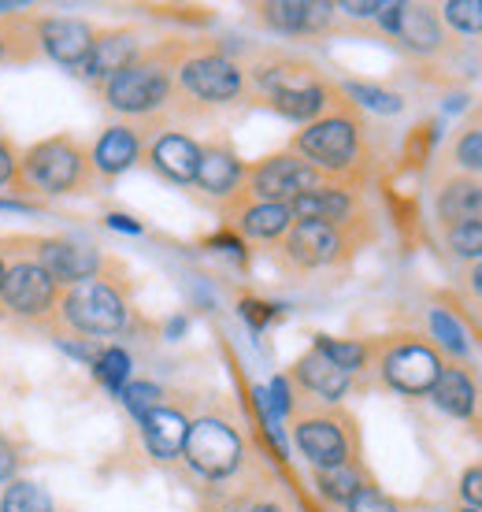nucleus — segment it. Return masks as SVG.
Masks as SVG:
<instances>
[{"label":"nucleus","mask_w":482,"mask_h":512,"mask_svg":"<svg viewBox=\"0 0 482 512\" xmlns=\"http://www.w3.org/2000/svg\"><path fill=\"white\" fill-rule=\"evenodd\" d=\"M360 119L349 112H330V116L312 119L297 138L293 149L297 156L312 164L316 171H330V175H353L364 156V134H360Z\"/></svg>","instance_id":"1"},{"label":"nucleus","mask_w":482,"mask_h":512,"mask_svg":"<svg viewBox=\"0 0 482 512\" xmlns=\"http://www.w3.org/2000/svg\"><path fill=\"white\" fill-rule=\"evenodd\" d=\"M104 97L123 116H149L171 97V71L156 60H134L127 71L108 78Z\"/></svg>","instance_id":"2"},{"label":"nucleus","mask_w":482,"mask_h":512,"mask_svg":"<svg viewBox=\"0 0 482 512\" xmlns=\"http://www.w3.org/2000/svg\"><path fill=\"white\" fill-rule=\"evenodd\" d=\"M319 171L305 164L297 153L267 156L256 167H249V190L256 201H271V205H290L293 197L316 190Z\"/></svg>","instance_id":"3"},{"label":"nucleus","mask_w":482,"mask_h":512,"mask_svg":"<svg viewBox=\"0 0 482 512\" xmlns=\"http://www.w3.org/2000/svg\"><path fill=\"white\" fill-rule=\"evenodd\" d=\"M186 461L208 479H223L238 468L241 461V438L238 431L223 420H197L190 423V435H186Z\"/></svg>","instance_id":"4"},{"label":"nucleus","mask_w":482,"mask_h":512,"mask_svg":"<svg viewBox=\"0 0 482 512\" xmlns=\"http://www.w3.org/2000/svg\"><path fill=\"white\" fill-rule=\"evenodd\" d=\"M442 368H445V360L438 357V349L423 346V342H401V346H394L386 353V360H382L386 383L408 397L431 394Z\"/></svg>","instance_id":"5"},{"label":"nucleus","mask_w":482,"mask_h":512,"mask_svg":"<svg viewBox=\"0 0 482 512\" xmlns=\"http://www.w3.org/2000/svg\"><path fill=\"white\" fill-rule=\"evenodd\" d=\"M64 308L67 320L86 334H115L127 320L123 297L115 294L112 286H104V282H78L75 290L67 294Z\"/></svg>","instance_id":"6"},{"label":"nucleus","mask_w":482,"mask_h":512,"mask_svg":"<svg viewBox=\"0 0 482 512\" xmlns=\"http://www.w3.org/2000/svg\"><path fill=\"white\" fill-rule=\"evenodd\" d=\"M178 82H182V90L190 93V97H197L201 104L238 101V93H241L238 64H230L227 56H216V52L186 60L182 71H178Z\"/></svg>","instance_id":"7"},{"label":"nucleus","mask_w":482,"mask_h":512,"mask_svg":"<svg viewBox=\"0 0 482 512\" xmlns=\"http://www.w3.org/2000/svg\"><path fill=\"white\" fill-rule=\"evenodd\" d=\"M293 438H297V449L316 464L319 472L349 464V438H345L342 423L330 420V416H305V420H297Z\"/></svg>","instance_id":"8"},{"label":"nucleus","mask_w":482,"mask_h":512,"mask_svg":"<svg viewBox=\"0 0 482 512\" xmlns=\"http://www.w3.org/2000/svg\"><path fill=\"white\" fill-rule=\"evenodd\" d=\"M286 256L301 268H323L342 256V234L327 223H293L286 231Z\"/></svg>","instance_id":"9"},{"label":"nucleus","mask_w":482,"mask_h":512,"mask_svg":"<svg viewBox=\"0 0 482 512\" xmlns=\"http://www.w3.org/2000/svg\"><path fill=\"white\" fill-rule=\"evenodd\" d=\"M0 294H4V305L12 308V312H19V316H38L52 301L49 271L41 268V264H19L15 271H4Z\"/></svg>","instance_id":"10"},{"label":"nucleus","mask_w":482,"mask_h":512,"mask_svg":"<svg viewBox=\"0 0 482 512\" xmlns=\"http://www.w3.org/2000/svg\"><path fill=\"white\" fill-rule=\"evenodd\" d=\"M30 175L41 190L49 193H64L71 190L82 175V160H78V149H71L67 141H49V145H38L30 153Z\"/></svg>","instance_id":"11"},{"label":"nucleus","mask_w":482,"mask_h":512,"mask_svg":"<svg viewBox=\"0 0 482 512\" xmlns=\"http://www.w3.org/2000/svg\"><path fill=\"white\" fill-rule=\"evenodd\" d=\"M286 208H290L293 223H327V227H338V223H345V219L353 216L356 201L349 190H338V186H323V182H319L316 190L293 197Z\"/></svg>","instance_id":"12"},{"label":"nucleus","mask_w":482,"mask_h":512,"mask_svg":"<svg viewBox=\"0 0 482 512\" xmlns=\"http://www.w3.org/2000/svg\"><path fill=\"white\" fill-rule=\"evenodd\" d=\"M264 23L279 34H319L334 19V4H312V0H282V4H264L260 8Z\"/></svg>","instance_id":"13"},{"label":"nucleus","mask_w":482,"mask_h":512,"mask_svg":"<svg viewBox=\"0 0 482 512\" xmlns=\"http://www.w3.org/2000/svg\"><path fill=\"white\" fill-rule=\"evenodd\" d=\"M431 397H434V405H438L445 416H453V420H471L475 409H479V386H475L468 368H457V364H445Z\"/></svg>","instance_id":"14"},{"label":"nucleus","mask_w":482,"mask_h":512,"mask_svg":"<svg viewBox=\"0 0 482 512\" xmlns=\"http://www.w3.org/2000/svg\"><path fill=\"white\" fill-rule=\"evenodd\" d=\"M134 60H138V38L130 30H115V34L93 38V49H89L86 64H82V75L115 78L119 71H127Z\"/></svg>","instance_id":"15"},{"label":"nucleus","mask_w":482,"mask_h":512,"mask_svg":"<svg viewBox=\"0 0 482 512\" xmlns=\"http://www.w3.org/2000/svg\"><path fill=\"white\" fill-rule=\"evenodd\" d=\"M141 435H145V446H149V453L153 457H160V461H171V457H178L182 449H186V435H190V420L182 416V412L175 409H160L149 412L145 420H141Z\"/></svg>","instance_id":"16"},{"label":"nucleus","mask_w":482,"mask_h":512,"mask_svg":"<svg viewBox=\"0 0 482 512\" xmlns=\"http://www.w3.org/2000/svg\"><path fill=\"white\" fill-rule=\"evenodd\" d=\"M245 179V167H241L238 153L227 145H208L201 149V164H197V186L212 197H227L238 190V182Z\"/></svg>","instance_id":"17"},{"label":"nucleus","mask_w":482,"mask_h":512,"mask_svg":"<svg viewBox=\"0 0 482 512\" xmlns=\"http://www.w3.org/2000/svg\"><path fill=\"white\" fill-rule=\"evenodd\" d=\"M41 41H45L52 60H60L67 67H82L89 49H93V34L78 19H49V23L41 26Z\"/></svg>","instance_id":"18"},{"label":"nucleus","mask_w":482,"mask_h":512,"mask_svg":"<svg viewBox=\"0 0 482 512\" xmlns=\"http://www.w3.org/2000/svg\"><path fill=\"white\" fill-rule=\"evenodd\" d=\"M149 160L164 179L193 182L197 179V164H201V145L190 141L186 134H164V138H156Z\"/></svg>","instance_id":"19"},{"label":"nucleus","mask_w":482,"mask_h":512,"mask_svg":"<svg viewBox=\"0 0 482 512\" xmlns=\"http://www.w3.org/2000/svg\"><path fill=\"white\" fill-rule=\"evenodd\" d=\"M97 253L86 249V245H71V242H49L41 245V268L49 271V279H64V282H86L93 271H97Z\"/></svg>","instance_id":"20"},{"label":"nucleus","mask_w":482,"mask_h":512,"mask_svg":"<svg viewBox=\"0 0 482 512\" xmlns=\"http://www.w3.org/2000/svg\"><path fill=\"white\" fill-rule=\"evenodd\" d=\"M397 38L405 41L412 52H438L445 45L442 19L427 4H405L401 23H397Z\"/></svg>","instance_id":"21"},{"label":"nucleus","mask_w":482,"mask_h":512,"mask_svg":"<svg viewBox=\"0 0 482 512\" xmlns=\"http://www.w3.org/2000/svg\"><path fill=\"white\" fill-rule=\"evenodd\" d=\"M297 379L312 390V394H319L323 401H338V397H345V390H349V372H342L334 360H327L319 349H312V353H305V357L297 360Z\"/></svg>","instance_id":"22"},{"label":"nucleus","mask_w":482,"mask_h":512,"mask_svg":"<svg viewBox=\"0 0 482 512\" xmlns=\"http://www.w3.org/2000/svg\"><path fill=\"white\" fill-rule=\"evenodd\" d=\"M293 227V216L286 205H271V201H253V205L241 208L238 216V231L245 238H256V242H271V238H282V234Z\"/></svg>","instance_id":"23"},{"label":"nucleus","mask_w":482,"mask_h":512,"mask_svg":"<svg viewBox=\"0 0 482 512\" xmlns=\"http://www.w3.org/2000/svg\"><path fill=\"white\" fill-rule=\"evenodd\" d=\"M97 167L104 175H123L134 160H138V134L130 127H112L104 130L101 141H97V153H93Z\"/></svg>","instance_id":"24"},{"label":"nucleus","mask_w":482,"mask_h":512,"mask_svg":"<svg viewBox=\"0 0 482 512\" xmlns=\"http://www.w3.org/2000/svg\"><path fill=\"white\" fill-rule=\"evenodd\" d=\"M449 160L457 164V171H468V175L482 179V108H475V116L453 134Z\"/></svg>","instance_id":"25"},{"label":"nucleus","mask_w":482,"mask_h":512,"mask_svg":"<svg viewBox=\"0 0 482 512\" xmlns=\"http://www.w3.org/2000/svg\"><path fill=\"white\" fill-rule=\"evenodd\" d=\"M442 238L449 245V253L468 264H482V219H468V223H453L442 227Z\"/></svg>","instance_id":"26"},{"label":"nucleus","mask_w":482,"mask_h":512,"mask_svg":"<svg viewBox=\"0 0 482 512\" xmlns=\"http://www.w3.org/2000/svg\"><path fill=\"white\" fill-rule=\"evenodd\" d=\"M316 483H319V490H323V498L345 501V505L353 501L356 490L364 487L353 464H342V468H327V472H316Z\"/></svg>","instance_id":"27"},{"label":"nucleus","mask_w":482,"mask_h":512,"mask_svg":"<svg viewBox=\"0 0 482 512\" xmlns=\"http://www.w3.org/2000/svg\"><path fill=\"white\" fill-rule=\"evenodd\" d=\"M316 349L349 375L360 372V368H364V360H368V349L360 346V342H338V338H327V334H319L316 338Z\"/></svg>","instance_id":"28"},{"label":"nucleus","mask_w":482,"mask_h":512,"mask_svg":"<svg viewBox=\"0 0 482 512\" xmlns=\"http://www.w3.org/2000/svg\"><path fill=\"white\" fill-rule=\"evenodd\" d=\"M345 93H349L353 101L364 104V108H371V112H382V116H397V112L405 108V101H401L397 93L368 86V82H345Z\"/></svg>","instance_id":"29"},{"label":"nucleus","mask_w":482,"mask_h":512,"mask_svg":"<svg viewBox=\"0 0 482 512\" xmlns=\"http://www.w3.org/2000/svg\"><path fill=\"white\" fill-rule=\"evenodd\" d=\"M0 512H52L49 494L34 483H12L8 494H4V505Z\"/></svg>","instance_id":"30"},{"label":"nucleus","mask_w":482,"mask_h":512,"mask_svg":"<svg viewBox=\"0 0 482 512\" xmlns=\"http://www.w3.org/2000/svg\"><path fill=\"white\" fill-rule=\"evenodd\" d=\"M442 15L460 34H482V0H449Z\"/></svg>","instance_id":"31"},{"label":"nucleus","mask_w":482,"mask_h":512,"mask_svg":"<svg viewBox=\"0 0 482 512\" xmlns=\"http://www.w3.org/2000/svg\"><path fill=\"white\" fill-rule=\"evenodd\" d=\"M93 368H97V379H101L108 390H123V383H127V375H130V357L123 349H104Z\"/></svg>","instance_id":"32"},{"label":"nucleus","mask_w":482,"mask_h":512,"mask_svg":"<svg viewBox=\"0 0 482 512\" xmlns=\"http://www.w3.org/2000/svg\"><path fill=\"white\" fill-rule=\"evenodd\" d=\"M123 401H127V409L138 416V420H145L149 412H156L160 405H164V390L153 383H134L123 390Z\"/></svg>","instance_id":"33"},{"label":"nucleus","mask_w":482,"mask_h":512,"mask_svg":"<svg viewBox=\"0 0 482 512\" xmlns=\"http://www.w3.org/2000/svg\"><path fill=\"white\" fill-rule=\"evenodd\" d=\"M431 327H434V334L442 338V346L449 349V353H457V357H468V338H464L460 323L453 320L449 312L434 308V312H431Z\"/></svg>","instance_id":"34"},{"label":"nucleus","mask_w":482,"mask_h":512,"mask_svg":"<svg viewBox=\"0 0 482 512\" xmlns=\"http://www.w3.org/2000/svg\"><path fill=\"white\" fill-rule=\"evenodd\" d=\"M349 512H397V505L382 490H375V487H364L356 490L353 494V501H349Z\"/></svg>","instance_id":"35"},{"label":"nucleus","mask_w":482,"mask_h":512,"mask_svg":"<svg viewBox=\"0 0 482 512\" xmlns=\"http://www.w3.org/2000/svg\"><path fill=\"white\" fill-rule=\"evenodd\" d=\"M241 316L249 320V327L260 331V327H267V323L279 316V308L267 305V301H241Z\"/></svg>","instance_id":"36"},{"label":"nucleus","mask_w":482,"mask_h":512,"mask_svg":"<svg viewBox=\"0 0 482 512\" xmlns=\"http://www.w3.org/2000/svg\"><path fill=\"white\" fill-rule=\"evenodd\" d=\"M460 498L471 509H482V468H468L464 479H460Z\"/></svg>","instance_id":"37"},{"label":"nucleus","mask_w":482,"mask_h":512,"mask_svg":"<svg viewBox=\"0 0 482 512\" xmlns=\"http://www.w3.org/2000/svg\"><path fill=\"white\" fill-rule=\"evenodd\" d=\"M401 0H382L379 12H375V19H379L382 30H390V34H397V23H401Z\"/></svg>","instance_id":"38"},{"label":"nucleus","mask_w":482,"mask_h":512,"mask_svg":"<svg viewBox=\"0 0 482 512\" xmlns=\"http://www.w3.org/2000/svg\"><path fill=\"white\" fill-rule=\"evenodd\" d=\"M338 12L353 15V19H375V12H379V0H371V4H364V0H356V4H338Z\"/></svg>","instance_id":"39"},{"label":"nucleus","mask_w":482,"mask_h":512,"mask_svg":"<svg viewBox=\"0 0 482 512\" xmlns=\"http://www.w3.org/2000/svg\"><path fill=\"white\" fill-rule=\"evenodd\" d=\"M108 227H112V231H123V234H141V223H134L130 216H119V212L108 216Z\"/></svg>","instance_id":"40"},{"label":"nucleus","mask_w":482,"mask_h":512,"mask_svg":"<svg viewBox=\"0 0 482 512\" xmlns=\"http://www.w3.org/2000/svg\"><path fill=\"white\" fill-rule=\"evenodd\" d=\"M12 472H15V453H12V446L0 438V479H8Z\"/></svg>","instance_id":"41"},{"label":"nucleus","mask_w":482,"mask_h":512,"mask_svg":"<svg viewBox=\"0 0 482 512\" xmlns=\"http://www.w3.org/2000/svg\"><path fill=\"white\" fill-rule=\"evenodd\" d=\"M464 279H468V290H471V294H475L482 301V264H471Z\"/></svg>","instance_id":"42"},{"label":"nucleus","mask_w":482,"mask_h":512,"mask_svg":"<svg viewBox=\"0 0 482 512\" xmlns=\"http://www.w3.org/2000/svg\"><path fill=\"white\" fill-rule=\"evenodd\" d=\"M8 179H12V156L0 145V182H8Z\"/></svg>","instance_id":"43"},{"label":"nucleus","mask_w":482,"mask_h":512,"mask_svg":"<svg viewBox=\"0 0 482 512\" xmlns=\"http://www.w3.org/2000/svg\"><path fill=\"white\" fill-rule=\"evenodd\" d=\"M0 212H30V208L19 205V201H0Z\"/></svg>","instance_id":"44"},{"label":"nucleus","mask_w":482,"mask_h":512,"mask_svg":"<svg viewBox=\"0 0 482 512\" xmlns=\"http://www.w3.org/2000/svg\"><path fill=\"white\" fill-rule=\"evenodd\" d=\"M186 331V320H171V327H167V334H182Z\"/></svg>","instance_id":"45"},{"label":"nucleus","mask_w":482,"mask_h":512,"mask_svg":"<svg viewBox=\"0 0 482 512\" xmlns=\"http://www.w3.org/2000/svg\"><path fill=\"white\" fill-rule=\"evenodd\" d=\"M253 512H282V509H279V505H256Z\"/></svg>","instance_id":"46"},{"label":"nucleus","mask_w":482,"mask_h":512,"mask_svg":"<svg viewBox=\"0 0 482 512\" xmlns=\"http://www.w3.org/2000/svg\"><path fill=\"white\" fill-rule=\"evenodd\" d=\"M0 12H15V4H0Z\"/></svg>","instance_id":"47"},{"label":"nucleus","mask_w":482,"mask_h":512,"mask_svg":"<svg viewBox=\"0 0 482 512\" xmlns=\"http://www.w3.org/2000/svg\"><path fill=\"white\" fill-rule=\"evenodd\" d=\"M457 512H482V509H471V505H460Z\"/></svg>","instance_id":"48"},{"label":"nucleus","mask_w":482,"mask_h":512,"mask_svg":"<svg viewBox=\"0 0 482 512\" xmlns=\"http://www.w3.org/2000/svg\"><path fill=\"white\" fill-rule=\"evenodd\" d=\"M0 286H4V268H0Z\"/></svg>","instance_id":"49"}]
</instances>
